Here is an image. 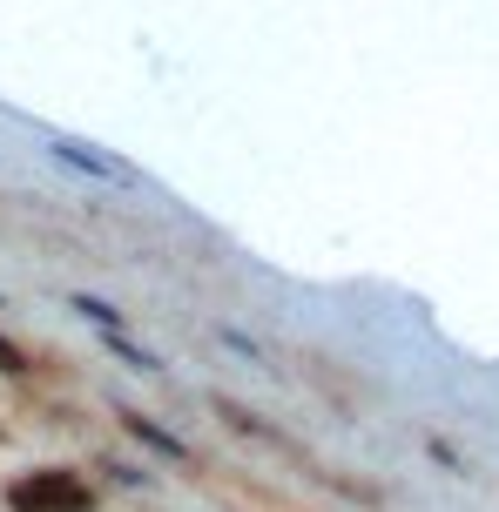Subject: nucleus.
Returning <instances> with one entry per match:
<instances>
[{
    "label": "nucleus",
    "instance_id": "7ed1b4c3",
    "mask_svg": "<svg viewBox=\"0 0 499 512\" xmlns=\"http://www.w3.org/2000/svg\"><path fill=\"white\" fill-rule=\"evenodd\" d=\"M0 438H7V425H0Z\"/></svg>",
    "mask_w": 499,
    "mask_h": 512
},
{
    "label": "nucleus",
    "instance_id": "f03ea898",
    "mask_svg": "<svg viewBox=\"0 0 499 512\" xmlns=\"http://www.w3.org/2000/svg\"><path fill=\"white\" fill-rule=\"evenodd\" d=\"M0 371H7V378H27V371H34V364H27V351L14 344V337H0Z\"/></svg>",
    "mask_w": 499,
    "mask_h": 512
},
{
    "label": "nucleus",
    "instance_id": "f257e3e1",
    "mask_svg": "<svg viewBox=\"0 0 499 512\" xmlns=\"http://www.w3.org/2000/svg\"><path fill=\"white\" fill-rule=\"evenodd\" d=\"M95 506H102L95 486L68 465H34L7 486V512H95Z\"/></svg>",
    "mask_w": 499,
    "mask_h": 512
}]
</instances>
